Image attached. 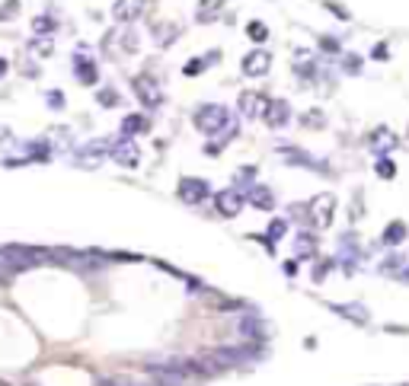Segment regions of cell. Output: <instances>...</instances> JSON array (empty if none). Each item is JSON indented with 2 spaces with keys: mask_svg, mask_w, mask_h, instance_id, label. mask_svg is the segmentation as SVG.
Listing matches in <instances>:
<instances>
[{
  "mask_svg": "<svg viewBox=\"0 0 409 386\" xmlns=\"http://www.w3.org/2000/svg\"><path fill=\"white\" fill-rule=\"evenodd\" d=\"M333 211H336V198L329 192H320V195L311 198V205H307V220H311V227L317 230H326L333 224Z\"/></svg>",
  "mask_w": 409,
  "mask_h": 386,
  "instance_id": "6da1fadb",
  "label": "cell"
},
{
  "mask_svg": "<svg viewBox=\"0 0 409 386\" xmlns=\"http://www.w3.org/2000/svg\"><path fill=\"white\" fill-rule=\"evenodd\" d=\"M228 118H230L228 109L218 106V102H211V106H202V109H198L192 121H195V128L202 131V134H214V131H218Z\"/></svg>",
  "mask_w": 409,
  "mask_h": 386,
  "instance_id": "7a4b0ae2",
  "label": "cell"
},
{
  "mask_svg": "<svg viewBox=\"0 0 409 386\" xmlns=\"http://www.w3.org/2000/svg\"><path fill=\"white\" fill-rule=\"evenodd\" d=\"M109 160H115L125 169H135L137 160H141V150H137V144L131 137H119L115 144H109Z\"/></svg>",
  "mask_w": 409,
  "mask_h": 386,
  "instance_id": "3957f363",
  "label": "cell"
},
{
  "mask_svg": "<svg viewBox=\"0 0 409 386\" xmlns=\"http://www.w3.org/2000/svg\"><path fill=\"white\" fill-rule=\"evenodd\" d=\"M131 86H135V96L141 99L147 109H157L160 102H163V93H160V84L154 80V77L141 74V77H135V80H131Z\"/></svg>",
  "mask_w": 409,
  "mask_h": 386,
  "instance_id": "277c9868",
  "label": "cell"
},
{
  "mask_svg": "<svg viewBox=\"0 0 409 386\" xmlns=\"http://www.w3.org/2000/svg\"><path fill=\"white\" fill-rule=\"evenodd\" d=\"M109 157V141H90V144H84L80 150H77V167L84 169H96L103 160Z\"/></svg>",
  "mask_w": 409,
  "mask_h": 386,
  "instance_id": "5b68a950",
  "label": "cell"
},
{
  "mask_svg": "<svg viewBox=\"0 0 409 386\" xmlns=\"http://www.w3.org/2000/svg\"><path fill=\"white\" fill-rule=\"evenodd\" d=\"M265 109H269V99L256 90H246L240 93V115L243 118H262Z\"/></svg>",
  "mask_w": 409,
  "mask_h": 386,
  "instance_id": "8992f818",
  "label": "cell"
},
{
  "mask_svg": "<svg viewBox=\"0 0 409 386\" xmlns=\"http://www.w3.org/2000/svg\"><path fill=\"white\" fill-rule=\"evenodd\" d=\"M208 192L211 189H208V182L204 179H192L189 176V179L179 182V198L186 201V205H202L204 198H208Z\"/></svg>",
  "mask_w": 409,
  "mask_h": 386,
  "instance_id": "52a82bcc",
  "label": "cell"
},
{
  "mask_svg": "<svg viewBox=\"0 0 409 386\" xmlns=\"http://www.w3.org/2000/svg\"><path fill=\"white\" fill-rule=\"evenodd\" d=\"M214 208H218L221 217H237L243 208V195L237 189H224L214 195Z\"/></svg>",
  "mask_w": 409,
  "mask_h": 386,
  "instance_id": "ba28073f",
  "label": "cell"
},
{
  "mask_svg": "<svg viewBox=\"0 0 409 386\" xmlns=\"http://www.w3.org/2000/svg\"><path fill=\"white\" fill-rule=\"evenodd\" d=\"M147 0H115L112 3V16L115 23H135L137 16L144 13Z\"/></svg>",
  "mask_w": 409,
  "mask_h": 386,
  "instance_id": "9c48e42d",
  "label": "cell"
},
{
  "mask_svg": "<svg viewBox=\"0 0 409 386\" xmlns=\"http://www.w3.org/2000/svg\"><path fill=\"white\" fill-rule=\"evenodd\" d=\"M269 68H272V54L269 52H250L246 58H243V74L246 77H262V74H269Z\"/></svg>",
  "mask_w": 409,
  "mask_h": 386,
  "instance_id": "30bf717a",
  "label": "cell"
},
{
  "mask_svg": "<svg viewBox=\"0 0 409 386\" xmlns=\"http://www.w3.org/2000/svg\"><path fill=\"white\" fill-rule=\"evenodd\" d=\"M272 128H285L288 125V118H291V106L285 102V99H275V102H269V109H265V115H262Z\"/></svg>",
  "mask_w": 409,
  "mask_h": 386,
  "instance_id": "8fae6325",
  "label": "cell"
},
{
  "mask_svg": "<svg viewBox=\"0 0 409 386\" xmlns=\"http://www.w3.org/2000/svg\"><path fill=\"white\" fill-rule=\"evenodd\" d=\"M250 205L256 208V211H272L275 208V195H272V189H265V185H256V182H253L250 185Z\"/></svg>",
  "mask_w": 409,
  "mask_h": 386,
  "instance_id": "7c38bea8",
  "label": "cell"
},
{
  "mask_svg": "<svg viewBox=\"0 0 409 386\" xmlns=\"http://www.w3.org/2000/svg\"><path fill=\"white\" fill-rule=\"evenodd\" d=\"M74 74L80 84H96V64H93L90 58H84V54L74 58Z\"/></svg>",
  "mask_w": 409,
  "mask_h": 386,
  "instance_id": "4fadbf2b",
  "label": "cell"
},
{
  "mask_svg": "<svg viewBox=\"0 0 409 386\" xmlns=\"http://www.w3.org/2000/svg\"><path fill=\"white\" fill-rule=\"evenodd\" d=\"M333 313H339V316L352 319V323H362V326L368 323V310H364L362 303H336Z\"/></svg>",
  "mask_w": 409,
  "mask_h": 386,
  "instance_id": "5bb4252c",
  "label": "cell"
},
{
  "mask_svg": "<svg viewBox=\"0 0 409 386\" xmlns=\"http://www.w3.org/2000/svg\"><path fill=\"white\" fill-rule=\"evenodd\" d=\"M221 10H224V0H202V3H198L195 20L198 23H211V20H218L221 16Z\"/></svg>",
  "mask_w": 409,
  "mask_h": 386,
  "instance_id": "9a60e30c",
  "label": "cell"
},
{
  "mask_svg": "<svg viewBox=\"0 0 409 386\" xmlns=\"http://www.w3.org/2000/svg\"><path fill=\"white\" fill-rule=\"evenodd\" d=\"M141 131H147L144 115H125V118H121V137H135V134H141Z\"/></svg>",
  "mask_w": 409,
  "mask_h": 386,
  "instance_id": "2e32d148",
  "label": "cell"
},
{
  "mask_svg": "<svg viewBox=\"0 0 409 386\" xmlns=\"http://www.w3.org/2000/svg\"><path fill=\"white\" fill-rule=\"evenodd\" d=\"M403 240H406V224H403V220H394V224L384 230V236H380L384 246H400Z\"/></svg>",
  "mask_w": 409,
  "mask_h": 386,
  "instance_id": "e0dca14e",
  "label": "cell"
},
{
  "mask_svg": "<svg viewBox=\"0 0 409 386\" xmlns=\"http://www.w3.org/2000/svg\"><path fill=\"white\" fill-rule=\"evenodd\" d=\"M214 134H218V141L211 144V153H218L221 147L228 144V141H234V137H237V121H234V118H228V121H224V125H221L218 131H214Z\"/></svg>",
  "mask_w": 409,
  "mask_h": 386,
  "instance_id": "ac0fdd59",
  "label": "cell"
},
{
  "mask_svg": "<svg viewBox=\"0 0 409 386\" xmlns=\"http://www.w3.org/2000/svg\"><path fill=\"white\" fill-rule=\"evenodd\" d=\"M371 144L378 147V150H394V147H396V137L390 134L387 128H378V131L371 134Z\"/></svg>",
  "mask_w": 409,
  "mask_h": 386,
  "instance_id": "d6986e66",
  "label": "cell"
},
{
  "mask_svg": "<svg viewBox=\"0 0 409 386\" xmlns=\"http://www.w3.org/2000/svg\"><path fill=\"white\" fill-rule=\"evenodd\" d=\"M295 249H297V256H313V252H317V240L307 236V233H301L295 240Z\"/></svg>",
  "mask_w": 409,
  "mask_h": 386,
  "instance_id": "ffe728a7",
  "label": "cell"
},
{
  "mask_svg": "<svg viewBox=\"0 0 409 386\" xmlns=\"http://www.w3.org/2000/svg\"><path fill=\"white\" fill-rule=\"evenodd\" d=\"M285 233H288V220H285V217H275L272 224H269V240H281Z\"/></svg>",
  "mask_w": 409,
  "mask_h": 386,
  "instance_id": "44dd1931",
  "label": "cell"
},
{
  "mask_svg": "<svg viewBox=\"0 0 409 386\" xmlns=\"http://www.w3.org/2000/svg\"><path fill=\"white\" fill-rule=\"evenodd\" d=\"M374 173H378V176H384V179H394L396 167H394V163H390V160H387V157H380L378 163H374Z\"/></svg>",
  "mask_w": 409,
  "mask_h": 386,
  "instance_id": "7402d4cb",
  "label": "cell"
},
{
  "mask_svg": "<svg viewBox=\"0 0 409 386\" xmlns=\"http://www.w3.org/2000/svg\"><path fill=\"white\" fill-rule=\"evenodd\" d=\"M403 262H406V258H400V256H390V258H384V262H380V272L394 275V272H400V268H403Z\"/></svg>",
  "mask_w": 409,
  "mask_h": 386,
  "instance_id": "603a6c76",
  "label": "cell"
},
{
  "mask_svg": "<svg viewBox=\"0 0 409 386\" xmlns=\"http://www.w3.org/2000/svg\"><path fill=\"white\" fill-rule=\"evenodd\" d=\"M20 13V0H7L3 7H0V20L7 23V20H13V16Z\"/></svg>",
  "mask_w": 409,
  "mask_h": 386,
  "instance_id": "cb8c5ba5",
  "label": "cell"
},
{
  "mask_svg": "<svg viewBox=\"0 0 409 386\" xmlns=\"http://www.w3.org/2000/svg\"><path fill=\"white\" fill-rule=\"evenodd\" d=\"M246 32H250V38H253V42H265V36H269L265 23H250V26H246Z\"/></svg>",
  "mask_w": 409,
  "mask_h": 386,
  "instance_id": "d4e9b609",
  "label": "cell"
},
{
  "mask_svg": "<svg viewBox=\"0 0 409 386\" xmlns=\"http://www.w3.org/2000/svg\"><path fill=\"white\" fill-rule=\"evenodd\" d=\"M32 29H36L38 36H48V32L54 29V23H52V20H48V16H38L36 23H32Z\"/></svg>",
  "mask_w": 409,
  "mask_h": 386,
  "instance_id": "484cf974",
  "label": "cell"
},
{
  "mask_svg": "<svg viewBox=\"0 0 409 386\" xmlns=\"http://www.w3.org/2000/svg\"><path fill=\"white\" fill-rule=\"evenodd\" d=\"M96 99L103 102V106H119V93H115V90H99Z\"/></svg>",
  "mask_w": 409,
  "mask_h": 386,
  "instance_id": "4316f807",
  "label": "cell"
},
{
  "mask_svg": "<svg viewBox=\"0 0 409 386\" xmlns=\"http://www.w3.org/2000/svg\"><path fill=\"white\" fill-rule=\"evenodd\" d=\"M202 70H204V58H195V61H189V64H186V74H189V77L202 74Z\"/></svg>",
  "mask_w": 409,
  "mask_h": 386,
  "instance_id": "83f0119b",
  "label": "cell"
},
{
  "mask_svg": "<svg viewBox=\"0 0 409 386\" xmlns=\"http://www.w3.org/2000/svg\"><path fill=\"white\" fill-rule=\"evenodd\" d=\"M173 38H176V29H173V26H163V29H160V45H170Z\"/></svg>",
  "mask_w": 409,
  "mask_h": 386,
  "instance_id": "f1b7e54d",
  "label": "cell"
},
{
  "mask_svg": "<svg viewBox=\"0 0 409 386\" xmlns=\"http://www.w3.org/2000/svg\"><path fill=\"white\" fill-rule=\"evenodd\" d=\"M48 106H52V109H61V106H64V96H61L58 90H52V93H48Z\"/></svg>",
  "mask_w": 409,
  "mask_h": 386,
  "instance_id": "f546056e",
  "label": "cell"
},
{
  "mask_svg": "<svg viewBox=\"0 0 409 386\" xmlns=\"http://www.w3.org/2000/svg\"><path fill=\"white\" fill-rule=\"evenodd\" d=\"M96 386H131L128 380H121V377H106V380H99Z\"/></svg>",
  "mask_w": 409,
  "mask_h": 386,
  "instance_id": "4dcf8cb0",
  "label": "cell"
},
{
  "mask_svg": "<svg viewBox=\"0 0 409 386\" xmlns=\"http://www.w3.org/2000/svg\"><path fill=\"white\" fill-rule=\"evenodd\" d=\"M345 70H349V74L362 70V61H355V54H345Z\"/></svg>",
  "mask_w": 409,
  "mask_h": 386,
  "instance_id": "1f68e13d",
  "label": "cell"
},
{
  "mask_svg": "<svg viewBox=\"0 0 409 386\" xmlns=\"http://www.w3.org/2000/svg\"><path fill=\"white\" fill-rule=\"evenodd\" d=\"M329 265H333V262H323V265H320L317 272H313V278H317V281H323V275L329 272Z\"/></svg>",
  "mask_w": 409,
  "mask_h": 386,
  "instance_id": "d6a6232c",
  "label": "cell"
},
{
  "mask_svg": "<svg viewBox=\"0 0 409 386\" xmlns=\"http://www.w3.org/2000/svg\"><path fill=\"white\" fill-rule=\"evenodd\" d=\"M323 48L326 52H339V42L336 38H323Z\"/></svg>",
  "mask_w": 409,
  "mask_h": 386,
  "instance_id": "836d02e7",
  "label": "cell"
},
{
  "mask_svg": "<svg viewBox=\"0 0 409 386\" xmlns=\"http://www.w3.org/2000/svg\"><path fill=\"white\" fill-rule=\"evenodd\" d=\"M374 58L384 61V58H387V45H374Z\"/></svg>",
  "mask_w": 409,
  "mask_h": 386,
  "instance_id": "e575fe53",
  "label": "cell"
},
{
  "mask_svg": "<svg viewBox=\"0 0 409 386\" xmlns=\"http://www.w3.org/2000/svg\"><path fill=\"white\" fill-rule=\"evenodd\" d=\"M7 281H10V275L3 272V268H0V288H3V284H7Z\"/></svg>",
  "mask_w": 409,
  "mask_h": 386,
  "instance_id": "d590c367",
  "label": "cell"
}]
</instances>
